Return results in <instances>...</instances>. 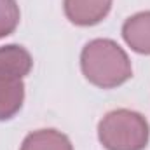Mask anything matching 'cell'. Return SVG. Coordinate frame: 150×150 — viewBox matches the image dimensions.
Returning a JSON list of instances; mask_svg holds the SVG:
<instances>
[{
	"mask_svg": "<svg viewBox=\"0 0 150 150\" xmlns=\"http://www.w3.org/2000/svg\"><path fill=\"white\" fill-rule=\"evenodd\" d=\"M84 77L96 87L113 89L133 77V67L126 51L110 38H94L80 52Z\"/></svg>",
	"mask_w": 150,
	"mask_h": 150,
	"instance_id": "obj_1",
	"label": "cell"
},
{
	"mask_svg": "<svg viewBox=\"0 0 150 150\" xmlns=\"http://www.w3.org/2000/svg\"><path fill=\"white\" fill-rule=\"evenodd\" d=\"M149 138L147 119L127 108L108 112L98 124V140L107 150H143Z\"/></svg>",
	"mask_w": 150,
	"mask_h": 150,
	"instance_id": "obj_2",
	"label": "cell"
},
{
	"mask_svg": "<svg viewBox=\"0 0 150 150\" xmlns=\"http://www.w3.org/2000/svg\"><path fill=\"white\" fill-rule=\"evenodd\" d=\"M113 0H63L65 16L77 26H94L101 23L110 9Z\"/></svg>",
	"mask_w": 150,
	"mask_h": 150,
	"instance_id": "obj_3",
	"label": "cell"
},
{
	"mask_svg": "<svg viewBox=\"0 0 150 150\" xmlns=\"http://www.w3.org/2000/svg\"><path fill=\"white\" fill-rule=\"evenodd\" d=\"M33 59L32 54L16 44L0 47V79L7 80H23V77L32 72Z\"/></svg>",
	"mask_w": 150,
	"mask_h": 150,
	"instance_id": "obj_4",
	"label": "cell"
},
{
	"mask_svg": "<svg viewBox=\"0 0 150 150\" xmlns=\"http://www.w3.org/2000/svg\"><path fill=\"white\" fill-rule=\"evenodd\" d=\"M122 38L134 52L150 56V11L127 18L122 25Z\"/></svg>",
	"mask_w": 150,
	"mask_h": 150,
	"instance_id": "obj_5",
	"label": "cell"
},
{
	"mask_svg": "<svg viewBox=\"0 0 150 150\" xmlns=\"http://www.w3.org/2000/svg\"><path fill=\"white\" fill-rule=\"evenodd\" d=\"M19 150H74L67 134L56 129H38L30 133Z\"/></svg>",
	"mask_w": 150,
	"mask_h": 150,
	"instance_id": "obj_6",
	"label": "cell"
},
{
	"mask_svg": "<svg viewBox=\"0 0 150 150\" xmlns=\"http://www.w3.org/2000/svg\"><path fill=\"white\" fill-rule=\"evenodd\" d=\"M25 101L23 80L0 79V120H9L21 110Z\"/></svg>",
	"mask_w": 150,
	"mask_h": 150,
	"instance_id": "obj_7",
	"label": "cell"
},
{
	"mask_svg": "<svg viewBox=\"0 0 150 150\" xmlns=\"http://www.w3.org/2000/svg\"><path fill=\"white\" fill-rule=\"evenodd\" d=\"M19 5L16 0H0V38L11 35L19 25Z\"/></svg>",
	"mask_w": 150,
	"mask_h": 150,
	"instance_id": "obj_8",
	"label": "cell"
}]
</instances>
